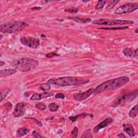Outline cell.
Segmentation results:
<instances>
[{
	"mask_svg": "<svg viewBox=\"0 0 138 138\" xmlns=\"http://www.w3.org/2000/svg\"><path fill=\"white\" fill-rule=\"evenodd\" d=\"M129 81L130 78L126 76L112 79L98 85L94 89V92L100 93L104 92L116 90L123 86Z\"/></svg>",
	"mask_w": 138,
	"mask_h": 138,
	"instance_id": "obj_1",
	"label": "cell"
},
{
	"mask_svg": "<svg viewBox=\"0 0 138 138\" xmlns=\"http://www.w3.org/2000/svg\"><path fill=\"white\" fill-rule=\"evenodd\" d=\"M11 64L15 69L19 71L28 72L37 67L38 61L29 57L19 58L13 61Z\"/></svg>",
	"mask_w": 138,
	"mask_h": 138,
	"instance_id": "obj_2",
	"label": "cell"
},
{
	"mask_svg": "<svg viewBox=\"0 0 138 138\" xmlns=\"http://www.w3.org/2000/svg\"><path fill=\"white\" fill-rule=\"evenodd\" d=\"M89 80H80L75 77H63L58 78H51L47 81L50 85H55L61 87L76 86L87 83Z\"/></svg>",
	"mask_w": 138,
	"mask_h": 138,
	"instance_id": "obj_3",
	"label": "cell"
},
{
	"mask_svg": "<svg viewBox=\"0 0 138 138\" xmlns=\"http://www.w3.org/2000/svg\"><path fill=\"white\" fill-rule=\"evenodd\" d=\"M29 24L24 22L14 21L7 22L0 25V31L3 33L14 34L22 30Z\"/></svg>",
	"mask_w": 138,
	"mask_h": 138,
	"instance_id": "obj_4",
	"label": "cell"
},
{
	"mask_svg": "<svg viewBox=\"0 0 138 138\" xmlns=\"http://www.w3.org/2000/svg\"><path fill=\"white\" fill-rule=\"evenodd\" d=\"M94 24L106 25H117L125 24H132L134 22L130 20H123V19H98L92 22Z\"/></svg>",
	"mask_w": 138,
	"mask_h": 138,
	"instance_id": "obj_5",
	"label": "cell"
},
{
	"mask_svg": "<svg viewBox=\"0 0 138 138\" xmlns=\"http://www.w3.org/2000/svg\"><path fill=\"white\" fill-rule=\"evenodd\" d=\"M138 90H136L131 93L123 94L116 99V100L113 102V105L112 106L113 107H116L119 106V105L130 103L133 100H134V99L138 96Z\"/></svg>",
	"mask_w": 138,
	"mask_h": 138,
	"instance_id": "obj_6",
	"label": "cell"
},
{
	"mask_svg": "<svg viewBox=\"0 0 138 138\" xmlns=\"http://www.w3.org/2000/svg\"><path fill=\"white\" fill-rule=\"evenodd\" d=\"M138 9L137 3H128L119 6L115 10L114 13L116 14H124L131 13Z\"/></svg>",
	"mask_w": 138,
	"mask_h": 138,
	"instance_id": "obj_7",
	"label": "cell"
},
{
	"mask_svg": "<svg viewBox=\"0 0 138 138\" xmlns=\"http://www.w3.org/2000/svg\"><path fill=\"white\" fill-rule=\"evenodd\" d=\"M20 41L23 45L33 49H37L40 44L39 39L33 37H22L20 38Z\"/></svg>",
	"mask_w": 138,
	"mask_h": 138,
	"instance_id": "obj_8",
	"label": "cell"
},
{
	"mask_svg": "<svg viewBox=\"0 0 138 138\" xmlns=\"http://www.w3.org/2000/svg\"><path fill=\"white\" fill-rule=\"evenodd\" d=\"M25 111V103H19L16 105L13 112V116L15 118H19L23 116Z\"/></svg>",
	"mask_w": 138,
	"mask_h": 138,
	"instance_id": "obj_9",
	"label": "cell"
},
{
	"mask_svg": "<svg viewBox=\"0 0 138 138\" xmlns=\"http://www.w3.org/2000/svg\"><path fill=\"white\" fill-rule=\"evenodd\" d=\"M94 92V90L93 88H90L84 92L79 93L75 94L74 96V99L77 101H83L90 97Z\"/></svg>",
	"mask_w": 138,
	"mask_h": 138,
	"instance_id": "obj_10",
	"label": "cell"
},
{
	"mask_svg": "<svg viewBox=\"0 0 138 138\" xmlns=\"http://www.w3.org/2000/svg\"><path fill=\"white\" fill-rule=\"evenodd\" d=\"M112 122H113V119L112 118L108 117L106 118V119L104 120L102 122L100 123L99 124H98L96 127H94L93 132L95 133H97L100 130L108 126Z\"/></svg>",
	"mask_w": 138,
	"mask_h": 138,
	"instance_id": "obj_11",
	"label": "cell"
},
{
	"mask_svg": "<svg viewBox=\"0 0 138 138\" xmlns=\"http://www.w3.org/2000/svg\"><path fill=\"white\" fill-rule=\"evenodd\" d=\"M53 95H54L53 93L47 92H44L43 93H35L32 94V96L30 97V100H34V101L39 100L42 99V98H45L53 96Z\"/></svg>",
	"mask_w": 138,
	"mask_h": 138,
	"instance_id": "obj_12",
	"label": "cell"
},
{
	"mask_svg": "<svg viewBox=\"0 0 138 138\" xmlns=\"http://www.w3.org/2000/svg\"><path fill=\"white\" fill-rule=\"evenodd\" d=\"M123 129L128 135L130 136L131 137H134L136 135L135 130H134V128L133 125L131 124L128 123L126 124L123 125Z\"/></svg>",
	"mask_w": 138,
	"mask_h": 138,
	"instance_id": "obj_13",
	"label": "cell"
},
{
	"mask_svg": "<svg viewBox=\"0 0 138 138\" xmlns=\"http://www.w3.org/2000/svg\"><path fill=\"white\" fill-rule=\"evenodd\" d=\"M123 53L126 57H137L138 56V49L133 50L130 48H125L123 49Z\"/></svg>",
	"mask_w": 138,
	"mask_h": 138,
	"instance_id": "obj_14",
	"label": "cell"
},
{
	"mask_svg": "<svg viewBox=\"0 0 138 138\" xmlns=\"http://www.w3.org/2000/svg\"><path fill=\"white\" fill-rule=\"evenodd\" d=\"M16 72H17V70L15 69H4V70H1L0 71V75H1V78L7 77L14 74L16 73Z\"/></svg>",
	"mask_w": 138,
	"mask_h": 138,
	"instance_id": "obj_15",
	"label": "cell"
},
{
	"mask_svg": "<svg viewBox=\"0 0 138 138\" xmlns=\"http://www.w3.org/2000/svg\"><path fill=\"white\" fill-rule=\"evenodd\" d=\"M68 18L72 19L74 21L78 23H86L91 21V19L89 18H81L79 17H69Z\"/></svg>",
	"mask_w": 138,
	"mask_h": 138,
	"instance_id": "obj_16",
	"label": "cell"
},
{
	"mask_svg": "<svg viewBox=\"0 0 138 138\" xmlns=\"http://www.w3.org/2000/svg\"><path fill=\"white\" fill-rule=\"evenodd\" d=\"M87 117H90L92 118L93 117V115L91 114H88V113H83L77 115V116H73V117H70L69 118V119H70L72 122H74V121H76L77 120V119L78 118H86Z\"/></svg>",
	"mask_w": 138,
	"mask_h": 138,
	"instance_id": "obj_17",
	"label": "cell"
},
{
	"mask_svg": "<svg viewBox=\"0 0 138 138\" xmlns=\"http://www.w3.org/2000/svg\"><path fill=\"white\" fill-rule=\"evenodd\" d=\"M29 130L25 127L19 128L16 132V137H23L29 133Z\"/></svg>",
	"mask_w": 138,
	"mask_h": 138,
	"instance_id": "obj_18",
	"label": "cell"
},
{
	"mask_svg": "<svg viewBox=\"0 0 138 138\" xmlns=\"http://www.w3.org/2000/svg\"><path fill=\"white\" fill-rule=\"evenodd\" d=\"M138 105H136L131 110L129 113V117L132 118H136L137 115H138Z\"/></svg>",
	"mask_w": 138,
	"mask_h": 138,
	"instance_id": "obj_19",
	"label": "cell"
},
{
	"mask_svg": "<svg viewBox=\"0 0 138 138\" xmlns=\"http://www.w3.org/2000/svg\"><path fill=\"white\" fill-rule=\"evenodd\" d=\"M48 108L51 112H56L59 108V105L55 103H52L49 105Z\"/></svg>",
	"mask_w": 138,
	"mask_h": 138,
	"instance_id": "obj_20",
	"label": "cell"
},
{
	"mask_svg": "<svg viewBox=\"0 0 138 138\" xmlns=\"http://www.w3.org/2000/svg\"><path fill=\"white\" fill-rule=\"evenodd\" d=\"M39 87L41 88V90L42 91H43L44 92H47V91H49L51 89V86L50 84H48L47 83L40 84L39 85Z\"/></svg>",
	"mask_w": 138,
	"mask_h": 138,
	"instance_id": "obj_21",
	"label": "cell"
},
{
	"mask_svg": "<svg viewBox=\"0 0 138 138\" xmlns=\"http://www.w3.org/2000/svg\"><path fill=\"white\" fill-rule=\"evenodd\" d=\"M128 27H113V28H100V29H104V30H123V29H128Z\"/></svg>",
	"mask_w": 138,
	"mask_h": 138,
	"instance_id": "obj_22",
	"label": "cell"
},
{
	"mask_svg": "<svg viewBox=\"0 0 138 138\" xmlns=\"http://www.w3.org/2000/svg\"><path fill=\"white\" fill-rule=\"evenodd\" d=\"M106 1H99L98 2L97 5L96 6V9H102L104 5L106 4Z\"/></svg>",
	"mask_w": 138,
	"mask_h": 138,
	"instance_id": "obj_23",
	"label": "cell"
},
{
	"mask_svg": "<svg viewBox=\"0 0 138 138\" xmlns=\"http://www.w3.org/2000/svg\"><path fill=\"white\" fill-rule=\"evenodd\" d=\"M35 107H36V108H37L38 110H41V111L45 110L46 109V108H47V106H46L45 104H44V103H37V104L36 105Z\"/></svg>",
	"mask_w": 138,
	"mask_h": 138,
	"instance_id": "obj_24",
	"label": "cell"
},
{
	"mask_svg": "<svg viewBox=\"0 0 138 138\" xmlns=\"http://www.w3.org/2000/svg\"><path fill=\"white\" fill-rule=\"evenodd\" d=\"M10 90L6 88V89H5L4 91H1V102L3 101V100L5 99V98L7 96V95L9 93Z\"/></svg>",
	"mask_w": 138,
	"mask_h": 138,
	"instance_id": "obj_25",
	"label": "cell"
},
{
	"mask_svg": "<svg viewBox=\"0 0 138 138\" xmlns=\"http://www.w3.org/2000/svg\"><path fill=\"white\" fill-rule=\"evenodd\" d=\"M78 134V129L77 127H74L73 129L72 130V132L71 133L70 137L71 138H77Z\"/></svg>",
	"mask_w": 138,
	"mask_h": 138,
	"instance_id": "obj_26",
	"label": "cell"
},
{
	"mask_svg": "<svg viewBox=\"0 0 138 138\" xmlns=\"http://www.w3.org/2000/svg\"><path fill=\"white\" fill-rule=\"evenodd\" d=\"M93 136L92 135L91 132L90 130L85 131L83 133V135L81 136V138H92Z\"/></svg>",
	"mask_w": 138,
	"mask_h": 138,
	"instance_id": "obj_27",
	"label": "cell"
},
{
	"mask_svg": "<svg viewBox=\"0 0 138 138\" xmlns=\"http://www.w3.org/2000/svg\"><path fill=\"white\" fill-rule=\"evenodd\" d=\"M79 11V9L78 8H70V9H65L64 11L65 12H68V13H72V14H75Z\"/></svg>",
	"mask_w": 138,
	"mask_h": 138,
	"instance_id": "obj_28",
	"label": "cell"
},
{
	"mask_svg": "<svg viewBox=\"0 0 138 138\" xmlns=\"http://www.w3.org/2000/svg\"><path fill=\"white\" fill-rule=\"evenodd\" d=\"M119 2V1H111L110 4L107 5V8H106L107 10H110L112 8H113L114 7V6H115V5H116L117 3H118Z\"/></svg>",
	"mask_w": 138,
	"mask_h": 138,
	"instance_id": "obj_29",
	"label": "cell"
},
{
	"mask_svg": "<svg viewBox=\"0 0 138 138\" xmlns=\"http://www.w3.org/2000/svg\"><path fill=\"white\" fill-rule=\"evenodd\" d=\"M55 56H59V55L57 54V53H56L55 52H52L46 55V57L47 58H51Z\"/></svg>",
	"mask_w": 138,
	"mask_h": 138,
	"instance_id": "obj_30",
	"label": "cell"
},
{
	"mask_svg": "<svg viewBox=\"0 0 138 138\" xmlns=\"http://www.w3.org/2000/svg\"><path fill=\"white\" fill-rule=\"evenodd\" d=\"M55 98L56 99H64L65 98V95L62 93H58L56 95Z\"/></svg>",
	"mask_w": 138,
	"mask_h": 138,
	"instance_id": "obj_31",
	"label": "cell"
},
{
	"mask_svg": "<svg viewBox=\"0 0 138 138\" xmlns=\"http://www.w3.org/2000/svg\"><path fill=\"white\" fill-rule=\"evenodd\" d=\"M32 136H33L35 138H43V137L41 136L40 134H39L38 133H37L36 132V131H33L32 133Z\"/></svg>",
	"mask_w": 138,
	"mask_h": 138,
	"instance_id": "obj_32",
	"label": "cell"
},
{
	"mask_svg": "<svg viewBox=\"0 0 138 138\" xmlns=\"http://www.w3.org/2000/svg\"><path fill=\"white\" fill-rule=\"evenodd\" d=\"M31 119H34V120L35 121V123H36V124H37L38 126H41V127H42V126L43 125H42V124L40 122V121H39L38 120H37L36 119H35V118H31Z\"/></svg>",
	"mask_w": 138,
	"mask_h": 138,
	"instance_id": "obj_33",
	"label": "cell"
},
{
	"mask_svg": "<svg viewBox=\"0 0 138 138\" xmlns=\"http://www.w3.org/2000/svg\"><path fill=\"white\" fill-rule=\"evenodd\" d=\"M11 104V103H10V102H8V103H6V108H8V111H9V109H8V108H10V110H11V106H10L9 107V105H10Z\"/></svg>",
	"mask_w": 138,
	"mask_h": 138,
	"instance_id": "obj_34",
	"label": "cell"
},
{
	"mask_svg": "<svg viewBox=\"0 0 138 138\" xmlns=\"http://www.w3.org/2000/svg\"><path fill=\"white\" fill-rule=\"evenodd\" d=\"M118 137H119V138H125V136L123 133H120L118 136Z\"/></svg>",
	"mask_w": 138,
	"mask_h": 138,
	"instance_id": "obj_35",
	"label": "cell"
},
{
	"mask_svg": "<svg viewBox=\"0 0 138 138\" xmlns=\"http://www.w3.org/2000/svg\"><path fill=\"white\" fill-rule=\"evenodd\" d=\"M41 9L42 8L41 7H35V8H32L31 10H39Z\"/></svg>",
	"mask_w": 138,
	"mask_h": 138,
	"instance_id": "obj_36",
	"label": "cell"
},
{
	"mask_svg": "<svg viewBox=\"0 0 138 138\" xmlns=\"http://www.w3.org/2000/svg\"><path fill=\"white\" fill-rule=\"evenodd\" d=\"M54 117H49V118H47V119H46V120H51L52 119H54Z\"/></svg>",
	"mask_w": 138,
	"mask_h": 138,
	"instance_id": "obj_37",
	"label": "cell"
},
{
	"mask_svg": "<svg viewBox=\"0 0 138 138\" xmlns=\"http://www.w3.org/2000/svg\"><path fill=\"white\" fill-rule=\"evenodd\" d=\"M5 64V63H4V62H3V61H1V62H0V65H1V66H3V65H4Z\"/></svg>",
	"mask_w": 138,
	"mask_h": 138,
	"instance_id": "obj_38",
	"label": "cell"
},
{
	"mask_svg": "<svg viewBox=\"0 0 138 138\" xmlns=\"http://www.w3.org/2000/svg\"><path fill=\"white\" fill-rule=\"evenodd\" d=\"M136 33L138 34V29H137V30H136Z\"/></svg>",
	"mask_w": 138,
	"mask_h": 138,
	"instance_id": "obj_39",
	"label": "cell"
}]
</instances>
